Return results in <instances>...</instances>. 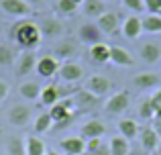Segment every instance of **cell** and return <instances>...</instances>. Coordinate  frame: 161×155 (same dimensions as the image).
<instances>
[{
    "instance_id": "cell-42",
    "label": "cell",
    "mask_w": 161,
    "mask_h": 155,
    "mask_svg": "<svg viewBox=\"0 0 161 155\" xmlns=\"http://www.w3.org/2000/svg\"><path fill=\"white\" fill-rule=\"evenodd\" d=\"M45 155H59V153H57V151H47Z\"/></svg>"
},
{
    "instance_id": "cell-4",
    "label": "cell",
    "mask_w": 161,
    "mask_h": 155,
    "mask_svg": "<svg viewBox=\"0 0 161 155\" xmlns=\"http://www.w3.org/2000/svg\"><path fill=\"white\" fill-rule=\"evenodd\" d=\"M139 143H141V149H143V151L155 153V151L159 149L161 139H159L157 133H155L153 127H143L141 133H139Z\"/></svg>"
},
{
    "instance_id": "cell-6",
    "label": "cell",
    "mask_w": 161,
    "mask_h": 155,
    "mask_svg": "<svg viewBox=\"0 0 161 155\" xmlns=\"http://www.w3.org/2000/svg\"><path fill=\"white\" fill-rule=\"evenodd\" d=\"M59 68H61V64L53 55H43L41 59H37V65H35L37 74L41 78H53L55 74H59Z\"/></svg>"
},
{
    "instance_id": "cell-7",
    "label": "cell",
    "mask_w": 161,
    "mask_h": 155,
    "mask_svg": "<svg viewBox=\"0 0 161 155\" xmlns=\"http://www.w3.org/2000/svg\"><path fill=\"white\" fill-rule=\"evenodd\" d=\"M86 90L100 98V96L110 94V90H112V82H110L108 78H104V76H92V78H88V82H86Z\"/></svg>"
},
{
    "instance_id": "cell-11",
    "label": "cell",
    "mask_w": 161,
    "mask_h": 155,
    "mask_svg": "<svg viewBox=\"0 0 161 155\" xmlns=\"http://www.w3.org/2000/svg\"><path fill=\"white\" fill-rule=\"evenodd\" d=\"M80 39L92 47V45H96V43H102V31L98 29L96 23H84L82 27H80Z\"/></svg>"
},
{
    "instance_id": "cell-25",
    "label": "cell",
    "mask_w": 161,
    "mask_h": 155,
    "mask_svg": "<svg viewBox=\"0 0 161 155\" xmlns=\"http://www.w3.org/2000/svg\"><path fill=\"white\" fill-rule=\"evenodd\" d=\"M98 96H94L92 92H88V90H82V92H78L75 94V98H74V104H78V108H92V106H96L98 104Z\"/></svg>"
},
{
    "instance_id": "cell-43",
    "label": "cell",
    "mask_w": 161,
    "mask_h": 155,
    "mask_svg": "<svg viewBox=\"0 0 161 155\" xmlns=\"http://www.w3.org/2000/svg\"><path fill=\"white\" fill-rule=\"evenodd\" d=\"M155 155H161V143H159V149H157V153H155Z\"/></svg>"
},
{
    "instance_id": "cell-23",
    "label": "cell",
    "mask_w": 161,
    "mask_h": 155,
    "mask_svg": "<svg viewBox=\"0 0 161 155\" xmlns=\"http://www.w3.org/2000/svg\"><path fill=\"white\" fill-rule=\"evenodd\" d=\"M108 149H110V155H129L130 143H129V139L118 135V137H112V139H110Z\"/></svg>"
},
{
    "instance_id": "cell-24",
    "label": "cell",
    "mask_w": 161,
    "mask_h": 155,
    "mask_svg": "<svg viewBox=\"0 0 161 155\" xmlns=\"http://www.w3.org/2000/svg\"><path fill=\"white\" fill-rule=\"evenodd\" d=\"M106 12V2L104 0H84V14L86 16H102Z\"/></svg>"
},
{
    "instance_id": "cell-19",
    "label": "cell",
    "mask_w": 161,
    "mask_h": 155,
    "mask_svg": "<svg viewBox=\"0 0 161 155\" xmlns=\"http://www.w3.org/2000/svg\"><path fill=\"white\" fill-rule=\"evenodd\" d=\"M25 151H27V155H45L47 153V145L37 135H29L25 139Z\"/></svg>"
},
{
    "instance_id": "cell-45",
    "label": "cell",
    "mask_w": 161,
    "mask_h": 155,
    "mask_svg": "<svg viewBox=\"0 0 161 155\" xmlns=\"http://www.w3.org/2000/svg\"><path fill=\"white\" fill-rule=\"evenodd\" d=\"M74 2H78V4H80V2H84V0H74Z\"/></svg>"
},
{
    "instance_id": "cell-48",
    "label": "cell",
    "mask_w": 161,
    "mask_h": 155,
    "mask_svg": "<svg viewBox=\"0 0 161 155\" xmlns=\"http://www.w3.org/2000/svg\"><path fill=\"white\" fill-rule=\"evenodd\" d=\"M159 16H161V12H159Z\"/></svg>"
},
{
    "instance_id": "cell-44",
    "label": "cell",
    "mask_w": 161,
    "mask_h": 155,
    "mask_svg": "<svg viewBox=\"0 0 161 155\" xmlns=\"http://www.w3.org/2000/svg\"><path fill=\"white\" fill-rule=\"evenodd\" d=\"M25 2H27V0H25ZM29 2H39V0H29Z\"/></svg>"
},
{
    "instance_id": "cell-21",
    "label": "cell",
    "mask_w": 161,
    "mask_h": 155,
    "mask_svg": "<svg viewBox=\"0 0 161 155\" xmlns=\"http://www.w3.org/2000/svg\"><path fill=\"white\" fill-rule=\"evenodd\" d=\"M59 98H61V90H59V86H55V84L45 86L43 90H41V104H43V106L51 108L53 104L59 102Z\"/></svg>"
},
{
    "instance_id": "cell-47",
    "label": "cell",
    "mask_w": 161,
    "mask_h": 155,
    "mask_svg": "<svg viewBox=\"0 0 161 155\" xmlns=\"http://www.w3.org/2000/svg\"><path fill=\"white\" fill-rule=\"evenodd\" d=\"M0 33H2V27H0Z\"/></svg>"
},
{
    "instance_id": "cell-29",
    "label": "cell",
    "mask_w": 161,
    "mask_h": 155,
    "mask_svg": "<svg viewBox=\"0 0 161 155\" xmlns=\"http://www.w3.org/2000/svg\"><path fill=\"white\" fill-rule=\"evenodd\" d=\"M86 155H110V149L102 139H90L86 141Z\"/></svg>"
},
{
    "instance_id": "cell-33",
    "label": "cell",
    "mask_w": 161,
    "mask_h": 155,
    "mask_svg": "<svg viewBox=\"0 0 161 155\" xmlns=\"http://www.w3.org/2000/svg\"><path fill=\"white\" fill-rule=\"evenodd\" d=\"M74 53H75V45L69 43V41L59 43L57 49H55V57H61V59H67V57H71Z\"/></svg>"
},
{
    "instance_id": "cell-5",
    "label": "cell",
    "mask_w": 161,
    "mask_h": 155,
    "mask_svg": "<svg viewBox=\"0 0 161 155\" xmlns=\"http://www.w3.org/2000/svg\"><path fill=\"white\" fill-rule=\"evenodd\" d=\"M0 8L8 16H27L33 12L31 4L25 2V0H0Z\"/></svg>"
},
{
    "instance_id": "cell-14",
    "label": "cell",
    "mask_w": 161,
    "mask_h": 155,
    "mask_svg": "<svg viewBox=\"0 0 161 155\" xmlns=\"http://www.w3.org/2000/svg\"><path fill=\"white\" fill-rule=\"evenodd\" d=\"M110 61H112L114 65H118V68H130V65L135 64L133 55H130L125 47H120V45L110 47Z\"/></svg>"
},
{
    "instance_id": "cell-20",
    "label": "cell",
    "mask_w": 161,
    "mask_h": 155,
    "mask_svg": "<svg viewBox=\"0 0 161 155\" xmlns=\"http://www.w3.org/2000/svg\"><path fill=\"white\" fill-rule=\"evenodd\" d=\"M118 133H120V137H125V139L130 141V139H135V137H139L141 127H139L133 119H120L118 120Z\"/></svg>"
},
{
    "instance_id": "cell-35",
    "label": "cell",
    "mask_w": 161,
    "mask_h": 155,
    "mask_svg": "<svg viewBox=\"0 0 161 155\" xmlns=\"http://www.w3.org/2000/svg\"><path fill=\"white\" fill-rule=\"evenodd\" d=\"M14 64V51L6 45H0V65H12Z\"/></svg>"
},
{
    "instance_id": "cell-3",
    "label": "cell",
    "mask_w": 161,
    "mask_h": 155,
    "mask_svg": "<svg viewBox=\"0 0 161 155\" xmlns=\"http://www.w3.org/2000/svg\"><path fill=\"white\" fill-rule=\"evenodd\" d=\"M130 104V96L126 90H120V92H114V94H110V98L106 100V104H104V110L108 112V114H122V112L129 108Z\"/></svg>"
},
{
    "instance_id": "cell-34",
    "label": "cell",
    "mask_w": 161,
    "mask_h": 155,
    "mask_svg": "<svg viewBox=\"0 0 161 155\" xmlns=\"http://www.w3.org/2000/svg\"><path fill=\"white\" fill-rule=\"evenodd\" d=\"M57 10L61 14H74L78 10V2H74V0H57Z\"/></svg>"
},
{
    "instance_id": "cell-36",
    "label": "cell",
    "mask_w": 161,
    "mask_h": 155,
    "mask_svg": "<svg viewBox=\"0 0 161 155\" xmlns=\"http://www.w3.org/2000/svg\"><path fill=\"white\" fill-rule=\"evenodd\" d=\"M151 102H153L155 108V120H161V88L151 94Z\"/></svg>"
},
{
    "instance_id": "cell-26",
    "label": "cell",
    "mask_w": 161,
    "mask_h": 155,
    "mask_svg": "<svg viewBox=\"0 0 161 155\" xmlns=\"http://www.w3.org/2000/svg\"><path fill=\"white\" fill-rule=\"evenodd\" d=\"M143 23V31L149 35H161V16L159 14H147Z\"/></svg>"
},
{
    "instance_id": "cell-41",
    "label": "cell",
    "mask_w": 161,
    "mask_h": 155,
    "mask_svg": "<svg viewBox=\"0 0 161 155\" xmlns=\"http://www.w3.org/2000/svg\"><path fill=\"white\" fill-rule=\"evenodd\" d=\"M153 129H155V133H157V135H159V139H161V120H155Z\"/></svg>"
},
{
    "instance_id": "cell-12",
    "label": "cell",
    "mask_w": 161,
    "mask_h": 155,
    "mask_svg": "<svg viewBox=\"0 0 161 155\" xmlns=\"http://www.w3.org/2000/svg\"><path fill=\"white\" fill-rule=\"evenodd\" d=\"M82 76H84V69H82V65L75 64V61H65V64H61V68H59V78L67 84L82 80Z\"/></svg>"
},
{
    "instance_id": "cell-18",
    "label": "cell",
    "mask_w": 161,
    "mask_h": 155,
    "mask_svg": "<svg viewBox=\"0 0 161 155\" xmlns=\"http://www.w3.org/2000/svg\"><path fill=\"white\" fill-rule=\"evenodd\" d=\"M133 82L139 90H151V88L159 86V76L157 74H151V72H143V74H137L133 78Z\"/></svg>"
},
{
    "instance_id": "cell-46",
    "label": "cell",
    "mask_w": 161,
    "mask_h": 155,
    "mask_svg": "<svg viewBox=\"0 0 161 155\" xmlns=\"http://www.w3.org/2000/svg\"><path fill=\"white\" fill-rule=\"evenodd\" d=\"M104 2H106V0H104ZM110 2H114V0H110Z\"/></svg>"
},
{
    "instance_id": "cell-32",
    "label": "cell",
    "mask_w": 161,
    "mask_h": 155,
    "mask_svg": "<svg viewBox=\"0 0 161 155\" xmlns=\"http://www.w3.org/2000/svg\"><path fill=\"white\" fill-rule=\"evenodd\" d=\"M6 149L10 155H27V151H25V139H20V137H10L6 141Z\"/></svg>"
},
{
    "instance_id": "cell-31",
    "label": "cell",
    "mask_w": 161,
    "mask_h": 155,
    "mask_svg": "<svg viewBox=\"0 0 161 155\" xmlns=\"http://www.w3.org/2000/svg\"><path fill=\"white\" fill-rule=\"evenodd\" d=\"M139 116L145 120L155 119V108H153V102H151V96L141 100V104H139Z\"/></svg>"
},
{
    "instance_id": "cell-8",
    "label": "cell",
    "mask_w": 161,
    "mask_h": 155,
    "mask_svg": "<svg viewBox=\"0 0 161 155\" xmlns=\"http://www.w3.org/2000/svg\"><path fill=\"white\" fill-rule=\"evenodd\" d=\"M82 139H86V141H90V139H102V135L106 133V127H104V123L102 120H98V119H90V120H86V123L82 125Z\"/></svg>"
},
{
    "instance_id": "cell-16",
    "label": "cell",
    "mask_w": 161,
    "mask_h": 155,
    "mask_svg": "<svg viewBox=\"0 0 161 155\" xmlns=\"http://www.w3.org/2000/svg\"><path fill=\"white\" fill-rule=\"evenodd\" d=\"M139 53H141V59L145 64H157L159 57H161V45L153 43V41H147V43H143Z\"/></svg>"
},
{
    "instance_id": "cell-27",
    "label": "cell",
    "mask_w": 161,
    "mask_h": 155,
    "mask_svg": "<svg viewBox=\"0 0 161 155\" xmlns=\"http://www.w3.org/2000/svg\"><path fill=\"white\" fill-rule=\"evenodd\" d=\"M39 29H41V33H43L45 37H57V35L63 33V25L59 23L57 19H45Z\"/></svg>"
},
{
    "instance_id": "cell-38",
    "label": "cell",
    "mask_w": 161,
    "mask_h": 155,
    "mask_svg": "<svg viewBox=\"0 0 161 155\" xmlns=\"http://www.w3.org/2000/svg\"><path fill=\"white\" fill-rule=\"evenodd\" d=\"M145 8L149 10V14H159L161 12V0H143Z\"/></svg>"
},
{
    "instance_id": "cell-30",
    "label": "cell",
    "mask_w": 161,
    "mask_h": 155,
    "mask_svg": "<svg viewBox=\"0 0 161 155\" xmlns=\"http://www.w3.org/2000/svg\"><path fill=\"white\" fill-rule=\"evenodd\" d=\"M51 127H53V119H51V114L49 112H43V114H39L35 119V133L37 135H43V133H47V131H51Z\"/></svg>"
},
{
    "instance_id": "cell-2",
    "label": "cell",
    "mask_w": 161,
    "mask_h": 155,
    "mask_svg": "<svg viewBox=\"0 0 161 155\" xmlns=\"http://www.w3.org/2000/svg\"><path fill=\"white\" fill-rule=\"evenodd\" d=\"M71 106H74V100H59L57 104L51 106L49 114H51L53 125L57 129L67 127V125L71 123V119H74V110H71Z\"/></svg>"
},
{
    "instance_id": "cell-13",
    "label": "cell",
    "mask_w": 161,
    "mask_h": 155,
    "mask_svg": "<svg viewBox=\"0 0 161 155\" xmlns=\"http://www.w3.org/2000/svg\"><path fill=\"white\" fill-rule=\"evenodd\" d=\"M96 25H98V29L102 31V35H114V33L118 31V14L106 10L102 16L96 19Z\"/></svg>"
},
{
    "instance_id": "cell-1",
    "label": "cell",
    "mask_w": 161,
    "mask_h": 155,
    "mask_svg": "<svg viewBox=\"0 0 161 155\" xmlns=\"http://www.w3.org/2000/svg\"><path fill=\"white\" fill-rule=\"evenodd\" d=\"M10 37L23 49H35L37 45L41 43L43 33H41V29L37 27L35 23H31V20H20V23H16L14 27L10 29Z\"/></svg>"
},
{
    "instance_id": "cell-15",
    "label": "cell",
    "mask_w": 161,
    "mask_h": 155,
    "mask_svg": "<svg viewBox=\"0 0 161 155\" xmlns=\"http://www.w3.org/2000/svg\"><path fill=\"white\" fill-rule=\"evenodd\" d=\"M35 65H37V57H35V53H33V51H25L23 55L16 59V68H14V72H16V76H27V74H31L33 69H35Z\"/></svg>"
},
{
    "instance_id": "cell-9",
    "label": "cell",
    "mask_w": 161,
    "mask_h": 155,
    "mask_svg": "<svg viewBox=\"0 0 161 155\" xmlns=\"http://www.w3.org/2000/svg\"><path fill=\"white\" fill-rule=\"evenodd\" d=\"M59 147L65 155H86V139H82V137H65V139H61Z\"/></svg>"
},
{
    "instance_id": "cell-17",
    "label": "cell",
    "mask_w": 161,
    "mask_h": 155,
    "mask_svg": "<svg viewBox=\"0 0 161 155\" xmlns=\"http://www.w3.org/2000/svg\"><path fill=\"white\" fill-rule=\"evenodd\" d=\"M143 33V23L139 16H129L122 23V35L126 39H139V35Z\"/></svg>"
},
{
    "instance_id": "cell-40",
    "label": "cell",
    "mask_w": 161,
    "mask_h": 155,
    "mask_svg": "<svg viewBox=\"0 0 161 155\" xmlns=\"http://www.w3.org/2000/svg\"><path fill=\"white\" fill-rule=\"evenodd\" d=\"M129 155H149V153H147V151H143V149H133V147H130Z\"/></svg>"
},
{
    "instance_id": "cell-22",
    "label": "cell",
    "mask_w": 161,
    "mask_h": 155,
    "mask_svg": "<svg viewBox=\"0 0 161 155\" xmlns=\"http://www.w3.org/2000/svg\"><path fill=\"white\" fill-rule=\"evenodd\" d=\"M90 57L96 64H106L110 61V45L106 43H96L90 47Z\"/></svg>"
},
{
    "instance_id": "cell-28",
    "label": "cell",
    "mask_w": 161,
    "mask_h": 155,
    "mask_svg": "<svg viewBox=\"0 0 161 155\" xmlns=\"http://www.w3.org/2000/svg\"><path fill=\"white\" fill-rule=\"evenodd\" d=\"M41 90H43V88H41L37 82H25V84H20V88H19L20 96H23V98H27V100L41 98Z\"/></svg>"
},
{
    "instance_id": "cell-10",
    "label": "cell",
    "mask_w": 161,
    "mask_h": 155,
    "mask_svg": "<svg viewBox=\"0 0 161 155\" xmlns=\"http://www.w3.org/2000/svg\"><path fill=\"white\" fill-rule=\"evenodd\" d=\"M31 119V108L25 106V104H14V106L8 110V123L12 127H25Z\"/></svg>"
},
{
    "instance_id": "cell-39",
    "label": "cell",
    "mask_w": 161,
    "mask_h": 155,
    "mask_svg": "<svg viewBox=\"0 0 161 155\" xmlns=\"http://www.w3.org/2000/svg\"><path fill=\"white\" fill-rule=\"evenodd\" d=\"M6 96H8V84L0 80V102H2V100L6 98Z\"/></svg>"
},
{
    "instance_id": "cell-37",
    "label": "cell",
    "mask_w": 161,
    "mask_h": 155,
    "mask_svg": "<svg viewBox=\"0 0 161 155\" xmlns=\"http://www.w3.org/2000/svg\"><path fill=\"white\" fill-rule=\"evenodd\" d=\"M122 4H125V8H129L133 12H143V8H145L143 0H122Z\"/></svg>"
}]
</instances>
